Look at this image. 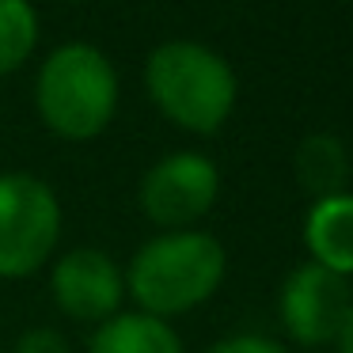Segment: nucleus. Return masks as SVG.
Masks as SVG:
<instances>
[{
    "label": "nucleus",
    "mask_w": 353,
    "mask_h": 353,
    "mask_svg": "<svg viewBox=\"0 0 353 353\" xmlns=\"http://www.w3.org/2000/svg\"><path fill=\"white\" fill-rule=\"evenodd\" d=\"M228 254L216 236L201 228L160 232L125 266V296H133L137 312L171 323L201 307L224 281Z\"/></svg>",
    "instance_id": "1"
},
{
    "label": "nucleus",
    "mask_w": 353,
    "mask_h": 353,
    "mask_svg": "<svg viewBox=\"0 0 353 353\" xmlns=\"http://www.w3.org/2000/svg\"><path fill=\"white\" fill-rule=\"evenodd\" d=\"M145 92L171 125L213 137L236 110L239 80L216 50L194 39H171L148 54Z\"/></svg>",
    "instance_id": "2"
},
{
    "label": "nucleus",
    "mask_w": 353,
    "mask_h": 353,
    "mask_svg": "<svg viewBox=\"0 0 353 353\" xmlns=\"http://www.w3.org/2000/svg\"><path fill=\"white\" fill-rule=\"evenodd\" d=\"M34 110L57 141L103 137L118 110V69L92 42H61L34 77Z\"/></svg>",
    "instance_id": "3"
},
{
    "label": "nucleus",
    "mask_w": 353,
    "mask_h": 353,
    "mask_svg": "<svg viewBox=\"0 0 353 353\" xmlns=\"http://www.w3.org/2000/svg\"><path fill=\"white\" fill-rule=\"evenodd\" d=\"M61 243V201L27 171L0 175V277H31Z\"/></svg>",
    "instance_id": "4"
},
{
    "label": "nucleus",
    "mask_w": 353,
    "mask_h": 353,
    "mask_svg": "<svg viewBox=\"0 0 353 353\" xmlns=\"http://www.w3.org/2000/svg\"><path fill=\"white\" fill-rule=\"evenodd\" d=\"M221 194V171L205 152H168L156 160L141 179V213L160 232H183L194 228Z\"/></svg>",
    "instance_id": "5"
},
{
    "label": "nucleus",
    "mask_w": 353,
    "mask_h": 353,
    "mask_svg": "<svg viewBox=\"0 0 353 353\" xmlns=\"http://www.w3.org/2000/svg\"><path fill=\"white\" fill-rule=\"evenodd\" d=\"M353 304L350 277H338L315 262H300L277 292V315L289 334V342L304 350H323L334 345L338 327Z\"/></svg>",
    "instance_id": "6"
},
{
    "label": "nucleus",
    "mask_w": 353,
    "mask_h": 353,
    "mask_svg": "<svg viewBox=\"0 0 353 353\" xmlns=\"http://www.w3.org/2000/svg\"><path fill=\"white\" fill-rule=\"evenodd\" d=\"M50 292H54V304L61 307V315L103 327L122 312L125 274L99 247H72V251L57 254L54 270H50Z\"/></svg>",
    "instance_id": "7"
},
{
    "label": "nucleus",
    "mask_w": 353,
    "mask_h": 353,
    "mask_svg": "<svg viewBox=\"0 0 353 353\" xmlns=\"http://www.w3.org/2000/svg\"><path fill=\"white\" fill-rule=\"evenodd\" d=\"M304 247L315 266L338 277H353V194H330L307 205L304 213Z\"/></svg>",
    "instance_id": "8"
},
{
    "label": "nucleus",
    "mask_w": 353,
    "mask_h": 353,
    "mask_svg": "<svg viewBox=\"0 0 353 353\" xmlns=\"http://www.w3.org/2000/svg\"><path fill=\"white\" fill-rule=\"evenodd\" d=\"M88 353H186L183 338L163 319L145 312H118L103 327H95Z\"/></svg>",
    "instance_id": "9"
},
{
    "label": "nucleus",
    "mask_w": 353,
    "mask_h": 353,
    "mask_svg": "<svg viewBox=\"0 0 353 353\" xmlns=\"http://www.w3.org/2000/svg\"><path fill=\"white\" fill-rule=\"evenodd\" d=\"M296 183L312 194V201L342 194L350 183V152L334 133H307L292 156Z\"/></svg>",
    "instance_id": "10"
},
{
    "label": "nucleus",
    "mask_w": 353,
    "mask_h": 353,
    "mask_svg": "<svg viewBox=\"0 0 353 353\" xmlns=\"http://www.w3.org/2000/svg\"><path fill=\"white\" fill-rule=\"evenodd\" d=\"M39 8L31 0H0V80L19 72L39 50Z\"/></svg>",
    "instance_id": "11"
},
{
    "label": "nucleus",
    "mask_w": 353,
    "mask_h": 353,
    "mask_svg": "<svg viewBox=\"0 0 353 353\" xmlns=\"http://www.w3.org/2000/svg\"><path fill=\"white\" fill-rule=\"evenodd\" d=\"M12 353H69V338L54 327H31L19 334Z\"/></svg>",
    "instance_id": "12"
},
{
    "label": "nucleus",
    "mask_w": 353,
    "mask_h": 353,
    "mask_svg": "<svg viewBox=\"0 0 353 353\" xmlns=\"http://www.w3.org/2000/svg\"><path fill=\"white\" fill-rule=\"evenodd\" d=\"M205 353H285V345H277L266 334H228L213 342Z\"/></svg>",
    "instance_id": "13"
},
{
    "label": "nucleus",
    "mask_w": 353,
    "mask_h": 353,
    "mask_svg": "<svg viewBox=\"0 0 353 353\" xmlns=\"http://www.w3.org/2000/svg\"><path fill=\"white\" fill-rule=\"evenodd\" d=\"M334 350H338V353H353V304H350V312H345L342 327H338V338H334Z\"/></svg>",
    "instance_id": "14"
},
{
    "label": "nucleus",
    "mask_w": 353,
    "mask_h": 353,
    "mask_svg": "<svg viewBox=\"0 0 353 353\" xmlns=\"http://www.w3.org/2000/svg\"><path fill=\"white\" fill-rule=\"evenodd\" d=\"M0 353H4V350H0Z\"/></svg>",
    "instance_id": "15"
}]
</instances>
